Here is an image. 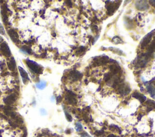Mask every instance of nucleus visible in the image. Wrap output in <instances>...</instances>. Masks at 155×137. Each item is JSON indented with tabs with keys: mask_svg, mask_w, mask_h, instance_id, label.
Returning a JSON list of instances; mask_svg holds the SVG:
<instances>
[{
	"mask_svg": "<svg viewBox=\"0 0 155 137\" xmlns=\"http://www.w3.org/2000/svg\"><path fill=\"white\" fill-rule=\"evenodd\" d=\"M9 69L12 71H14L16 70V62L13 58H12L8 63Z\"/></svg>",
	"mask_w": 155,
	"mask_h": 137,
	"instance_id": "obj_12",
	"label": "nucleus"
},
{
	"mask_svg": "<svg viewBox=\"0 0 155 137\" xmlns=\"http://www.w3.org/2000/svg\"><path fill=\"white\" fill-rule=\"evenodd\" d=\"M145 104L148 106L149 111H151V110H152L153 109H155V101L151 100H148L146 101Z\"/></svg>",
	"mask_w": 155,
	"mask_h": 137,
	"instance_id": "obj_14",
	"label": "nucleus"
},
{
	"mask_svg": "<svg viewBox=\"0 0 155 137\" xmlns=\"http://www.w3.org/2000/svg\"><path fill=\"white\" fill-rule=\"evenodd\" d=\"M107 137H116V136H115V135H113V134H110V135H109Z\"/></svg>",
	"mask_w": 155,
	"mask_h": 137,
	"instance_id": "obj_27",
	"label": "nucleus"
},
{
	"mask_svg": "<svg viewBox=\"0 0 155 137\" xmlns=\"http://www.w3.org/2000/svg\"><path fill=\"white\" fill-rule=\"evenodd\" d=\"M40 113H41V114L43 115L47 114V112L44 109H40Z\"/></svg>",
	"mask_w": 155,
	"mask_h": 137,
	"instance_id": "obj_23",
	"label": "nucleus"
},
{
	"mask_svg": "<svg viewBox=\"0 0 155 137\" xmlns=\"http://www.w3.org/2000/svg\"><path fill=\"white\" fill-rule=\"evenodd\" d=\"M133 97H135V99H138L141 103L144 102L146 100V97L145 95H144L143 94L139 93V92H135L132 94Z\"/></svg>",
	"mask_w": 155,
	"mask_h": 137,
	"instance_id": "obj_11",
	"label": "nucleus"
},
{
	"mask_svg": "<svg viewBox=\"0 0 155 137\" xmlns=\"http://www.w3.org/2000/svg\"><path fill=\"white\" fill-rule=\"evenodd\" d=\"M118 91L119 93L122 94V95H127L130 91V88L129 85L122 84L119 86Z\"/></svg>",
	"mask_w": 155,
	"mask_h": 137,
	"instance_id": "obj_6",
	"label": "nucleus"
},
{
	"mask_svg": "<svg viewBox=\"0 0 155 137\" xmlns=\"http://www.w3.org/2000/svg\"><path fill=\"white\" fill-rule=\"evenodd\" d=\"M149 3H150V4L155 8V1H150Z\"/></svg>",
	"mask_w": 155,
	"mask_h": 137,
	"instance_id": "obj_25",
	"label": "nucleus"
},
{
	"mask_svg": "<svg viewBox=\"0 0 155 137\" xmlns=\"http://www.w3.org/2000/svg\"><path fill=\"white\" fill-rule=\"evenodd\" d=\"M46 82L44 80H41L39 82H38L37 84H36V86L38 89H39V90H43L46 88Z\"/></svg>",
	"mask_w": 155,
	"mask_h": 137,
	"instance_id": "obj_15",
	"label": "nucleus"
},
{
	"mask_svg": "<svg viewBox=\"0 0 155 137\" xmlns=\"http://www.w3.org/2000/svg\"><path fill=\"white\" fill-rule=\"evenodd\" d=\"M82 76V74L78 71H73L70 73V77L73 81H76L77 80L81 79Z\"/></svg>",
	"mask_w": 155,
	"mask_h": 137,
	"instance_id": "obj_13",
	"label": "nucleus"
},
{
	"mask_svg": "<svg viewBox=\"0 0 155 137\" xmlns=\"http://www.w3.org/2000/svg\"><path fill=\"white\" fill-rule=\"evenodd\" d=\"M19 72H20V74L21 76V77L23 80V83L26 84L27 83V82L29 80V76H28V74L26 71H25L23 68H21L20 67H18Z\"/></svg>",
	"mask_w": 155,
	"mask_h": 137,
	"instance_id": "obj_7",
	"label": "nucleus"
},
{
	"mask_svg": "<svg viewBox=\"0 0 155 137\" xmlns=\"http://www.w3.org/2000/svg\"><path fill=\"white\" fill-rule=\"evenodd\" d=\"M0 34H1V35H5V30H4V27L1 24H0Z\"/></svg>",
	"mask_w": 155,
	"mask_h": 137,
	"instance_id": "obj_22",
	"label": "nucleus"
},
{
	"mask_svg": "<svg viewBox=\"0 0 155 137\" xmlns=\"http://www.w3.org/2000/svg\"><path fill=\"white\" fill-rule=\"evenodd\" d=\"M26 64L30 70L35 72V73L41 74L43 72V67L33 60L27 59L26 60Z\"/></svg>",
	"mask_w": 155,
	"mask_h": 137,
	"instance_id": "obj_1",
	"label": "nucleus"
},
{
	"mask_svg": "<svg viewBox=\"0 0 155 137\" xmlns=\"http://www.w3.org/2000/svg\"><path fill=\"white\" fill-rule=\"evenodd\" d=\"M151 38H152V35H151V33H150L149 35H147L145 38L143 39V40L142 41L141 44V47L142 48H145V47H147L148 44H149V42L151 41Z\"/></svg>",
	"mask_w": 155,
	"mask_h": 137,
	"instance_id": "obj_9",
	"label": "nucleus"
},
{
	"mask_svg": "<svg viewBox=\"0 0 155 137\" xmlns=\"http://www.w3.org/2000/svg\"><path fill=\"white\" fill-rule=\"evenodd\" d=\"M8 34L10 37L12 41L13 42H17L19 39V36L17 32L13 29H10L8 31Z\"/></svg>",
	"mask_w": 155,
	"mask_h": 137,
	"instance_id": "obj_8",
	"label": "nucleus"
},
{
	"mask_svg": "<svg viewBox=\"0 0 155 137\" xmlns=\"http://www.w3.org/2000/svg\"><path fill=\"white\" fill-rule=\"evenodd\" d=\"M111 74L110 73H107L105 74V76H104V80H105V82H108L111 79Z\"/></svg>",
	"mask_w": 155,
	"mask_h": 137,
	"instance_id": "obj_21",
	"label": "nucleus"
},
{
	"mask_svg": "<svg viewBox=\"0 0 155 137\" xmlns=\"http://www.w3.org/2000/svg\"><path fill=\"white\" fill-rule=\"evenodd\" d=\"M154 41H155V39H154Z\"/></svg>",
	"mask_w": 155,
	"mask_h": 137,
	"instance_id": "obj_29",
	"label": "nucleus"
},
{
	"mask_svg": "<svg viewBox=\"0 0 155 137\" xmlns=\"http://www.w3.org/2000/svg\"><path fill=\"white\" fill-rule=\"evenodd\" d=\"M155 51V43H153L152 44H151L149 46V48L147 49V54H149V55L151 56L154 51Z\"/></svg>",
	"mask_w": 155,
	"mask_h": 137,
	"instance_id": "obj_16",
	"label": "nucleus"
},
{
	"mask_svg": "<svg viewBox=\"0 0 155 137\" xmlns=\"http://www.w3.org/2000/svg\"><path fill=\"white\" fill-rule=\"evenodd\" d=\"M0 52L6 57H10L11 56V52H10V50L8 44L6 42H3L1 44V47H0Z\"/></svg>",
	"mask_w": 155,
	"mask_h": 137,
	"instance_id": "obj_2",
	"label": "nucleus"
},
{
	"mask_svg": "<svg viewBox=\"0 0 155 137\" xmlns=\"http://www.w3.org/2000/svg\"><path fill=\"white\" fill-rule=\"evenodd\" d=\"M20 50L22 51V52H23L24 53H25V54H31L32 53V50L31 49H30L29 47H26V46H24V47H23V49H21Z\"/></svg>",
	"mask_w": 155,
	"mask_h": 137,
	"instance_id": "obj_18",
	"label": "nucleus"
},
{
	"mask_svg": "<svg viewBox=\"0 0 155 137\" xmlns=\"http://www.w3.org/2000/svg\"><path fill=\"white\" fill-rule=\"evenodd\" d=\"M17 100V96H16L15 94H11V95H9L8 97H7L6 99H4V102L5 103L7 104H13L14 102Z\"/></svg>",
	"mask_w": 155,
	"mask_h": 137,
	"instance_id": "obj_10",
	"label": "nucleus"
},
{
	"mask_svg": "<svg viewBox=\"0 0 155 137\" xmlns=\"http://www.w3.org/2000/svg\"><path fill=\"white\" fill-rule=\"evenodd\" d=\"M75 96L76 94H74L73 92L69 91L65 97V99L68 104H75L77 103V100L75 99Z\"/></svg>",
	"mask_w": 155,
	"mask_h": 137,
	"instance_id": "obj_3",
	"label": "nucleus"
},
{
	"mask_svg": "<svg viewBox=\"0 0 155 137\" xmlns=\"http://www.w3.org/2000/svg\"><path fill=\"white\" fill-rule=\"evenodd\" d=\"M110 69L111 71V72H113V74H117L119 72V67L118 66L115 65H111L110 67Z\"/></svg>",
	"mask_w": 155,
	"mask_h": 137,
	"instance_id": "obj_17",
	"label": "nucleus"
},
{
	"mask_svg": "<svg viewBox=\"0 0 155 137\" xmlns=\"http://www.w3.org/2000/svg\"><path fill=\"white\" fill-rule=\"evenodd\" d=\"M147 91L150 94L151 97L155 99V81H153L149 84L146 85Z\"/></svg>",
	"mask_w": 155,
	"mask_h": 137,
	"instance_id": "obj_5",
	"label": "nucleus"
},
{
	"mask_svg": "<svg viewBox=\"0 0 155 137\" xmlns=\"http://www.w3.org/2000/svg\"><path fill=\"white\" fill-rule=\"evenodd\" d=\"M65 114H66V117L67 120L68 122H72V117L71 116V115H70V114H68L67 112H66V111H65Z\"/></svg>",
	"mask_w": 155,
	"mask_h": 137,
	"instance_id": "obj_20",
	"label": "nucleus"
},
{
	"mask_svg": "<svg viewBox=\"0 0 155 137\" xmlns=\"http://www.w3.org/2000/svg\"><path fill=\"white\" fill-rule=\"evenodd\" d=\"M57 101H58V102H60V101H61V97H60V96L57 98Z\"/></svg>",
	"mask_w": 155,
	"mask_h": 137,
	"instance_id": "obj_26",
	"label": "nucleus"
},
{
	"mask_svg": "<svg viewBox=\"0 0 155 137\" xmlns=\"http://www.w3.org/2000/svg\"><path fill=\"white\" fill-rule=\"evenodd\" d=\"M75 127L77 132H81L82 130H83V129H82V124H81L80 122H77L76 123Z\"/></svg>",
	"mask_w": 155,
	"mask_h": 137,
	"instance_id": "obj_19",
	"label": "nucleus"
},
{
	"mask_svg": "<svg viewBox=\"0 0 155 137\" xmlns=\"http://www.w3.org/2000/svg\"><path fill=\"white\" fill-rule=\"evenodd\" d=\"M136 7L139 10H145L149 8V6L147 1H136Z\"/></svg>",
	"mask_w": 155,
	"mask_h": 137,
	"instance_id": "obj_4",
	"label": "nucleus"
},
{
	"mask_svg": "<svg viewBox=\"0 0 155 137\" xmlns=\"http://www.w3.org/2000/svg\"><path fill=\"white\" fill-rule=\"evenodd\" d=\"M3 39L1 38V36H0V42H3Z\"/></svg>",
	"mask_w": 155,
	"mask_h": 137,
	"instance_id": "obj_28",
	"label": "nucleus"
},
{
	"mask_svg": "<svg viewBox=\"0 0 155 137\" xmlns=\"http://www.w3.org/2000/svg\"><path fill=\"white\" fill-rule=\"evenodd\" d=\"M102 133H103V132H102V131H97V132H95V134L97 136H100V135H101L102 134Z\"/></svg>",
	"mask_w": 155,
	"mask_h": 137,
	"instance_id": "obj_24",
	"label": "nucleus"
}]
</instances>
